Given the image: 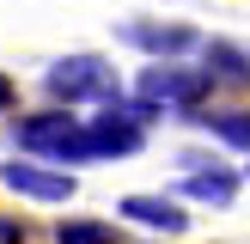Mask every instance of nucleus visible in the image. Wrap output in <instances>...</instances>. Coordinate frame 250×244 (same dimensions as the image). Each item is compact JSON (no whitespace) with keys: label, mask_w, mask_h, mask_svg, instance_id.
Wrapping results in <instances>:
<instances>
[{"label":"nucleus","mask_w":250,"mask_h":244,"mask_svg":"<svg viewBox=\"0 0 250 244\" xmlns=\"http://www.w3.org/2000/svg\"><path fill=\"white\" fill-rule=\"evenodd\" d=\"M12 146L31 159H49V165H85L92 159V141H85V122L73 110H31V116L12 122Z\"/></svg>","instance_id":"f257e3e1"},{"label":"nucleus","mask_w":250,"mask_h":244,"mask_svg":"<svg viewBox=\"0 0 250 244\" xmlns=\"http://www.w3.org/2000/svg\"><path fill=\"white\" fill-rule=\"evenodd\" d=\"M43 85H49V98L61 110H73V104H116L122 98V80H116V67L104 55H61V61H49Z\"/></svg>","instance_id":"f03ea898"},{"label":"nucleus","mask_w":250,"mask_h":244,"mask_svg":"<svg viewBox=\"0 0 250 244\" xmlns=\"http://www.w3.org/2000/svg\"><path fill=\"white\" fill-rule=\"evenodd\" d=\"M159 110L141 104V98H116V104H104L92 122H85V141H92V159H134L146 146V122H153Z\"/></svg>","instance_id":"7ed1b4c3"},{"label":"nucleus","mask_w":250,"mask_h":244,"mask_svg":"<svg viewBox=\"0 0 250 244\" xmlns=\"http://www.w3.org/2000/svg\"><path fill=\"white\" fill-rule=\"evenodd\" d=\"M214 98V80L208 67H177V61H153L141 73V104L153 110H202Z\"/></svg>","instance_id":"20e7f679"},{"label":"nucleus","mask_w":250,"mask_h":244,"mask_svg":"<svg viewBox=\"0 0 250 244\" xmlns=\"http://www.w3.org/2000/svg\"><path fill=\"white\" fill-rule=\"evenodd\" d=\"M0 183H6L12 195H24V202H73V171H61V165H37V159H6L0 165Z\"/></svg>","instance_id":"39448f33"},{"label":"nucleus","mask_w":250,"mask_h":244,"mask_svg":"<svg viewBox=\"0 0 250 244\" xmlns=\"http://www.w3.org/2000/svg\"><path fill=\"white\" fill-rule=\"evenodd\" d=\"M116 37H122V43H134V49H146V55H159V61H177L183 49H195V43H202L189 24H146V19L122 24Z\"/></svg>","instance_id":"423d86ee"},{"label":"nucleus","mask_w":250,"mask_h":244,"mask_svg":"<svg viewBox=\"0 0 250 244\" xmlns=\"http://www.w3.org/2000/svg\"><path fill=\"white\" fill-rule=\"evenodd\" d=\"M122 214L141 220V226H153V232H183L189 226V214H183L177 202H165V195H122Z\"/></svg>","instance_id":"0eeeda50"},{"label":"nucleus","mask_w":250,"mask_h":244,"mask_svg":"<svg viewBox=\"0 0 250 244\" xmlns=\"http://www.w3.org/2000/svg\"><path fill=\"white\" fill-rule=\"evenodd\" d=\"M208 80L214 85H244L250 80V55L238 43H208Z\"/></svg>","instance_id":"6e6552de"},{"label":"nucleus","mask_w":250,"mask_h":244,"mask_svg":"<svg viewBox=\"0 0 250 244\" xmlns=\"http://www.w3.org/2000/svg\"><path fill=\"white\" fill-rule=\"evenodd\" d=\"M183 195H189V202H214V207H226L232 195H238V177H232V171H189Z\"/></svg>","instance_id":"1a4fd4ad"},{"label":"nucleus","mask_w":250,"mask_h":244,"mask_svg":"<svg viewBox=\"0 0 250 244\" xmlns=\"http://www.w3.org/2000/svg\"><path fill=\"white\" fill-rule=\"evenodd\" d=\"M202 128L214 134V141L244 146V153H250V110H208V116H202Z\"/></svg>","instance_id":"9d476101"},{"label":"nucleus","mask_w":250,"mask_h":244,"mask_svg":"<svg viewBox=\"0 0 250 244\" xmlns=\"http://www.w3.org/2000/svg\"><path fill=\"white\" fill-rule=\"evenodd\" d=\"M55 244H116V232H110L104 220H61Z\"/></svg>","instance_id":"9b49d317"},{"label":"nucleus","mask_w":250,"mask_h":244,"mask_svg":"<svg viewBox=\"0 0 250 244\" xmlns=\"http://www.w3.org/2000/svg\"><path fill=\"white\" fill-rule=\"evenodd\" d=\"M0 244H24V220L19 214H0Z\"/></svg>","instance_id":"f8f14e48"},{"label":"nucleus","mask_w":250,"mask_h":244,"mask_svg":"<svg viewBox=\"0 0 250 244\" xmlns=\"http://www.w3.org/2000/svg\"><path fill=\"white\" fill-rule=\"evenodd\" d=\"M12 104H19V85H12L6 73H0V110H12Z\"/></svg>","instance_id":"ddd939ff"},{"label":"nucleus","mask_w":250,"mask_h":244,"mask_svg":"<svg viewBox=\"0 0 250 244\" xmlns=\"http://www.w3.org/2000/svg\"><path fill=\"white\" fill-rule=\"evenodd\" d=\"M244 177H250V171H244Z\"/></svg>","instance_id":"4468645a"}]
</instances>
